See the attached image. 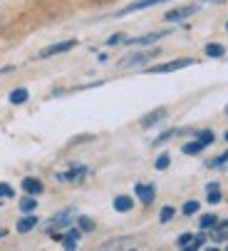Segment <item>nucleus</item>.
<instances>
[{"mask_svg": "<svg viewBox=\"0 0 228 251\" xmlns=\"http://www.w3.org/2000/svg\"><path fill=\"white\" fill-rule=\"evenodd\" d=\"M159 48H154V50H144V52H134V55H127V57H122L119 60V65L122 67H137V65H146V62H151L154 57H159Z\"/></svg>", "mask_w": 228, "mask_h": 251, "instance_id": "nucleus-1", "label": "nucleus"}, {"mask_svg": "<svg viewBox=\"0 0 228 251\" xmlns=\"http://www.w3.org/2000/svg\"><path fill=\"white\" fill-rule=\"evenodd\" d=\"M188 65H196V60H191V57L171 60V62H166V65H157V67H151L149 73H151V75H164V73H174V70H183V67H188Z\"/></svg>", "mask_w": 228, "mask_h": 251, "instance_id": "nucleus-2", "label": "nucleus"}, {"mask_svg": "<svg viewBox=\"0 0 228 251\" xmlns=\"http://www.w3.org/2000/svg\"><path fill=\"white\" fill-rule=\"evenodd\" d=\"M159 3H169V0H134L132 5H127V8L117 10V13H114V15H117V18H124V15H132V13L146 10V8H151V5H159Z\"/></svg>", "mask_w": 228, "mask_h": 251, "instance_id": "nucleus-3", "label": "nucleus"}, {"mask_svg": "<svg viewBox=\"0 0 228 251\" xmlns=\"http://www.w3.org/2000/svg\"><path fill=\"white\" fill-rule=\"evenodd\" d=\"M85 176H87V167H72V169H67V172H57V174H55L57 182H72V184L82 182Z\"/></svg>", "mask_w": 228, "mask_h": 251, "instance_id": "nucleus-4", "label": "nucleus"}, {"mask_svg": "<svg viewBox=\"0 0 228 251\" xmlns=\"http://www.w3.org/2000/svg\"><path fill=\"white\" fill-rule=\"evenodd\" d=\"M194 13H199V5H186V8H174L164 15L166 23H179V20H186V18H191Z\"/></svg>", "mask_w": 228, "mask_h": 251, "instance_id": "nucleus-5", "label": "nucleus"}, {"mask_svg": "<svg viewBox=\"0 0 228 251\" xmlns=\"http://www.w3.org/2000/svg\"><path fill=\"white\" fill-rule=\"evenodd\" d=\"M80 43L77 40H65V43H55L45 50H40V57H52V55H62V52H69L72 48H77Z\"/></svg>", "mask_w": 228, "mask_h": 251, "instance_id": "nucleus-6", "label": "nucleus"}, {"mask_svg": "<svg viewBox=\"0 0 228 251\" xmlns=\"http://www.w3.org/2000/svg\"><path fill=\"white\" fill-rule=\"evenodd\" d=\"M74 217V209H65V211H60V214H55V217L47 222V229L52 231V229H65V226H69V219Z\"/></svg>", "mask_w": 228, "mask_h": 251, "instance_id": "nucleus-7", "label": "nucleus"}, {"mask_svg": "<svg viewBox=\"0 0 228 251\" xmlns=\"http://www.w3.org/2000/svg\"><path fill=\"white\" fill-rule=\"evenodd\" d=\"M134 194L139 197V201L144 206L154 204V197H157V192H154V187H151V184H134Z\"/></svg>", "mask_w": 228, "mask_h": 251, "instance_id": "nucleus-8", "label": "nucleus"}, {"mask_svg": "<svg viewBox=\"0 0 228 251\" xmlns=\"http://www.w3.org/2000/svg\"><path fill=\"white\" fill-rule=\"evenodd\" d=\"M166 107H157V110H151L146 117H141V127L144 129H149V127H154V125H159L161 120H166Z\"/></svg>", "mask_w": 228, "mask_h": 251, "instance_id": "nucleus-9", "label": "nucleus"}, {"mask_svg": "<svg viewBox=\"0 0 228 251\" xmlns=\"http://www.w3.org/2000/svg\"><path fill=\"white\" fill-rule=\"evenodd\" d=\"M20 187H23V192H25V194H32V197L43 194V189H45V187H43V182H40V179H35V176H25Z\"/></svg>", "mask_w": 228, "mask_h": 251, "instance_id": "nucleus-10", "label": "nucleus"}, {"mask_svg": "<svg viewBox=\"0 0 228 251\" xmlns=\"http://www.w3.org/2000/svg\"><path fill=\"white\" fill-rule=\"evenodd\" d=\"M166 32H149V35H141V38H134V40H127V45H134V48H141V45H151V43H159Z\"/></svg>", "mask_w": 228, "mask_h": 251, "instance_id": "nucleus-11", "label": "nucleus"}, {"mask_svg": "<svg viewBox=\"0 0 228 251\" xmlns=\"http://www.w3.org/2000/svg\"><path fill=\"white\" fill-rule=\"evenodd\" d=\"M37 224H40V222H37V217L27 214V217H23V219L18 222V231H20V234H27V231H32Z\"/></svg>", "mask_w": 228, "mask_h": 251, "instance_id": "nucleus-12", "label": "nucleus"}, {"mask_svg": "<svg viewBox=\"0 0 228 251\" xmlns=\"http://www.w3.org/2000/svg\"><path fill=\"white\" fill-rule=\"evenodd\" d=\"M132 206H134V199L132 197H124L122 194V197L114 199V211H122L124 214V211H132Z\"/></svg>", "mask_w": 228, "mask_h": 251, "instance_id": "nucleus-13", "label": "nucleus"}, {"mask_svg": "<svg viewBox=\"0 0 228 251\" xmlns=\"http://www.w3.org/2000/svg\"><path fill=\"white\" fill-rule=\"evenodd\" d=\"M206 150V145L201 139H194V142H188V145H183V154H188V157H194V154H201Z\"/></svg>", "mask_w": 228, "mask_h": 251, "instance_id": "nucleus-14", "label": "nucleus"}, {"mask_svg": "<svg viewBox=\"0 0 228 251\" xmlns=\"http://www.w3.org/2000/svg\"><path fill=\"white\" fill-rule=\"evenodd\" d=\"M27 97H30V92H27L25 87H18V90H13V92H10V97H8V100H10V104H25V102H27Z\"/></svg>", "mask_w": 228, "mask_h": 251, "instance_id": "nucleus-15", "label": "nucleus"}, {"mask_svg": "<svg viewBox=\"0 0 228 251\" xmlns=\"http://www.w3.org/2000/svg\"><path fill=\"white\" fill-rule=\"evenodd\" d=\"M129 246H132V239H112L102 244V249H129Z\"/></svg>", "mask_w": 228, "mask_h": 251, "instance_id": "nucleus-16", "label": "nucleus"}, {"mask_svg": "<svg viewBox=\"0 0 228 251\" xmlns=\"http://www.w3.org/2000/svg\"><path fill=\"white\" fill-rule=\"evenodd\" d=\"M37 209V201H35V197L30 194V197H25V199H20V211L23 214H32Z\"/></svg>", "mask_w": 228, "mask_h": 251, "instance_id": "nucleus-17", "label": "nucleus"}, {"mask_svg": "<svg viewBox=\"0 0 228 251\" xmlns=\"http://www.w3.org/2000/svg\"><path fill=\"white\" fill-rule=\"evenodd\" d=\"M211 241H228V229L221 226V224H216L211 229Z\"/></svg>", "mask_w": 228, "mask_h": 251, "instance_id": "nucleus-18", "label": "nucleus"}, {"mask_svg": "<svg viewBox=\"0 0 228 251\" xmlns=\"http://www.w3.org/2000/svg\"><path fill=\"white\" fill-rule=\"evenodd\" d=\"M223 52H226V48L218 45V43H208L206 45V57H223Z\"/></svg>", "mask_w": 228, "mask_h": 251, "instance_id": "nucleus-19", "label": "nucleus"}, {"mask_svg": "<svg viewBox=\"0 0 228 251\" xmlns=\"http://www.w3.org/2000/svg\"><path fill=\"white\" fill-rule=\"evenodd\" d=\"M216 224H218V219L213 217V214H206V217H201V222H199V226H201L204 231H206V229H213Z\"/></svg>", "mask_w": 228, "mask_h": 251, "instance_id": "nucleus-20", "label": "nucleus"}, {"mask_svg": "<svg viewBox=\"0 0 228 251\" xmlns=\"http://www.w3.org/2000/svg\"><path fill=\"white\" fill-rule=\"evenodd\" d=\"M122 43H127V35H124V32H117V35H112V38L107 40L109 48H117V45H122Z\"/></svg>", "mask_w": 228, "mask_h": 251, "instance_id": "nucleus-21", "label": "nucleus"}, {"mask_svg": "<svg viewBox=\"0 0 228 251\" xmlns=\"http://www.w3.org/2000/svg\"><path fill=\"white\" fill-rule=\"evenodd\" d=\"M174 214H176V209H174V206H164V209H161V214H159V219H161V224L171 222V219H174Z\"/></svg>", "mask_w": 228, "mask_h": 251, "instance_id": "nucleus-22", "label": "nucleus"}, {"mask_svg": "<svg viewBox=\"0 0 228 251\" xmlns=\"http://www.w3.org/2000/svg\"><path fill=\"white\" fill-rule=\"evenodd\" d=\"M77 224H80V229H82L85 234L94 231V222H92V219H87V217H80V219H77Z\"/></svg>", "mask_w": 228, "mask_h": 251, "instance_id": "nucleus-23", "label": "nucleus"}, {"mask_svg": "<svg viewBox=\"0 0 228 251\" xmlns=\"http://www.w3.org/2000/svg\"><path fill=\"white\" fill-rule=\"evenodd\" d=\"M199 206H201V204L194 201V199H191V201H186V204H183V214H186V217H194V214L199 211Z\"/></svg>", "mask_w": 228, "mask_h": 251, "instance_id": "nucleus-24", "label": "nucleus"}, {"mask_svg": "<svg viewBox=\"0 0 228 251\" xmlns=\"http://www.w3.org/2000/svg\"><path fill=\"white\" fill-rule=\"evenodd\" d=\"M13 197H15L13 187H8L5 182H0V199H13Z\"/></svg>", "mask_w": 228, "mask_h": 251, "instance_id": "nucleus-25", "label": "nucleus"}, {"mask_svg": "<svg viewBox=\"0 0 228 251\" xmlns=\"http://www.w3.org/2000/svg\"><path fill=\"white\" fill-rule=\"evenodd\" d=\"M228 162V152H223V154H218L216 159H211L206 167H211V169H216V167H221V164H226Z\"/></svg>", "mask_w": 228, "mask_h": 251, "instance_id": "nucleus-26", "label": "nucleus"}, {"mask_svg": "<svg viewBox=\"0 0 228 251\" xmlns=\"http://www.w3.org/2000/svg\"><path fill=\"white\" fill-rule=\"evenodd\" d=\"M194 241V234H181L179 239H176V244H179V249H188V244Z\"/></svg>", "mask_w": 228, "mask_h": 251, "instance_id": "nucleus-27", "label": "nucleus"}, {"mask_svg": "<svg viewBox=\"0 0 228 251\" xmlns=\"http://www.w3.org/2000/svg\"><path fill=\"white\" fill-rule=\"evenodd\" d=\"M174 134H176V129H169V132H164V134H159V137H157L154 142H151V145H154V147H157V145H164V142H166V139H171Z\"/></svg>", "mask_w": 228, "mask_h": 251, "instance_id": "nucleus-28", "label": "nucleus"}, {"mask_svg": "<svg viewBox=\"0 0 228 251\" xmlns=\"http://www.w3.org/2000/svg\"><path fill=\"white\" fill-rule=\"evenodd\" d=\"M169 164H171V157H169V154H161V157L157 159V164H154V167H157L159 172H164V169H166Z\"/></svg>", "mask_w": 228, "mask_h": 251, "instance_id": "nucleus-29", "label": "nucleus"}, {"mask_svg": "<svg viewBox=\"0 0 228 251\" xmlns=\"http://www.w3.org/2000/svg\"><path fill=\"white\" fill-rule=\"evenodd\" d=\"M199 139H201V142H204V145L208 147V145H211V142H213V132H211V129H204V132H199Z\"/></svg>", "mask_w": 228, "mask_h": 251, "instance_id": "nucleus-30", "label": "nucleus"}, {"mask_svg": "<svg viewBox=\"0 0 228 251\" xmlns=\"http://www.w3.org/2000/svg\"><path fill=\"white\" fill-rule=\"evenodd\" d=\"M204 244H206V236H204V234H199V236H194V241H191V244H188V249H201Z\"/></svg>", "mask_w": 228, "mask_h": 251, "instance_id": "nucleus-31", "label": "nucleus"}, {"mask_svg": "<svg viewBox=\"0 0 228 251\" xmlns=\"http://www.w3.org/2000/svg\"><path fill=\"white\" fill-rule=\"evenodd\" d=\"M206 199H208V204H218V201H221V192H218V189H211Z\"/></svg>", "mask_w": 228, "mask_h": 251, "instance_id": "nucleus-32", "label": "nucleus"}, {"mask_svg": "<svg viewBox=\"0 0 228 251\" xmlns=\"http://www.w3.org/2000/svg\"><path fill=\"white\" fill-rule=\"evenodd\" d=\"M13 70L15 67H3V70H0V75H8V73H13Z\"/></svg>", "mask_w": 228, "mask_h": 251, "instance_id": "nucleus-33", "label": "nucleus"}, {"mask_svg": "<svg viewBox=\"0 0 228 251\" xmlns=\"http://www.w3.org/2000/svg\"><path fill=\"white\" fill-rule=\"evenodd\" d=\"M221 226H226V229H228V219H226V222H223V224H221Z\"/></svg>", "mask_w": 228, "mask_h": 251, "instance_id": "nucleus-34", "label": "nucleus"}, {"mask_svg": "<svg viewBox=\"0 0 228 251\" xmlns=\"http://www.w3.org/2000/svg\"><path fill=\"white\" fill-rule=\"evenodd\" d=\"M206 3H218V0H206Z\"/></svg>", "mask_w": 228, "mask_h": 251, "instance_id": "nucleus-35", "label": "nucleus"}, {"mask_svg": "<svg viewBox=\"0 0 228 251\" xmlns=\"http://www.w3.org/2000/svg\"><path fill=\"white\" fill-rule=\"evenodd\" d=\"M226 115H228V104H226Z\"/></svg>", "mask_w": 228, "mask_h": 251, "instance_id": "nucleus-36", "label": "nucleus"}, {"mask_svg": "<svg viewBox=\"0 0 228 251\" xmlns=\"http://www.w3.org/2000/svg\"><path fill=\"white\" fill-rule=\"evenodd\" d=\"M226 142H228V132H226Z\"/></svg>", "mask_w": 228, "mask_h": 251, "instance_id": "nucleus-37", "label": "nucleus"}, {"mask_svg": "<svg viewBox=\"0 0 228 251\" xmlns=\"http://www.w3.org/2000/svg\"><path fill=\"white\" fill-rule=\"evenodd\" d=\"M226 30H228V23H226Z\"/></svg>", "mask_w": 228, "mask_h": 251, "instance_id": "nucleus-38", "label": "nucleus"}]
</instances>
